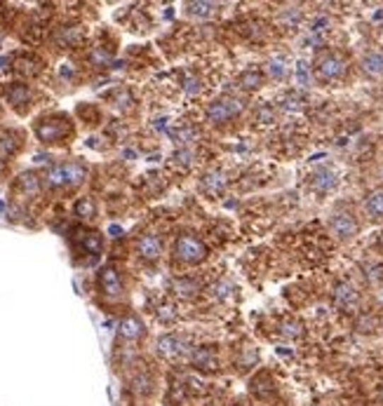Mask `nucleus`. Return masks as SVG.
Instances as JSON below:
<instances>
[{
  "label": "nucleus",
  "mask_w": 383,
  "mask_h": 406,
  "mask_svg": "<svg viewBox=\"0 0 383 406\" xmlns=\"http://www.w3.org/2000/svg\"><path fill=\"white\" fill-rule=\"evenodd\" d=\"M135 252L144 263L153 265L163 256V240H160L156 233H142L135 242Z\"/></svg>",
  "instance_id": "nucleus-8"
},
{
  "label": "nucleus",
  "mask_w": 383,
  "mask_h": 406,
  "mask_svg": "<svg viewBox=\"0 0 383 406\" xmlns=\"http://www.w3.org/2000/svg\"><path fill=\"white\" fill-rule=\"evenodd\" d=\"M130 390L137 397H149V395H153V390H156V378H153L149 371H144V369H142V371H137L130 378Z\"/></svg>",
  "instance_id": "nucleus-13"
},
{
  "label": "nucleus",
  "mask_w": 383,
  "mask_h": 406,
  "mask_svg": "<svg viewBox=\"0 0 383 406\" xmlns=\"http://www.w3.org/2000/svg\"><path fill=\"white\" fill-rule=\"evenodd\" d=\"M313 73L320 83H338V80L345 78L348 73V62L343 59V54L338 52H322V54L315 57L313 62Z\"/></svg>",
  "instance_id": "nucleus-5"
},
{
  "label": "nucleus",
  "mask_w": 383,
  "mask_h": 406,
  "mask_svg": "<svg viewBox=\"0 0 383 406\" xmlns=\"http://www.w3.org/2000/svg\"><path fill=\"white\" fill-rule=\"evenodd\" d=\"M35 137H38L40 144L45 146H55V144H64L66 139L73 137V124L71 117L64 113H55V115H45L35 122Z\"/></svg>",
  "instance_id": "nucleus-4"
},
{
  "label": "nucleus",
  "mask_w": 383,
  "mask_h": 406,
  "mask_svg": "<svg viewBox=\"0 0 383 406\" xmlns=\"http://www.w3.org/2000/svg\"><path fill=\"white\" fill-rule=\"evenodd\" d=\"M183 352H186V341H183L181 336L169 334V336H163V338L158 341V355H160V357L176 359V357H181Z\"/></svg>",
  "instance_id": "nucleus-12"
},
{
  "label": "nucleus",
  "mask_w": 383,
  "mask_h": 406,
  "mask_svg": "<svg viewBox=\"0 0 383 406\" xmlns=\"http://www.w3.org/2000/svg\"><path fill=\"white\" fill-rule=\"evenodd\" d=\"M210 256V247L205 245V240L200 235L183 231L176 235L174 240V263L186 265V268H193V265H200L207 261Z\"/></svg>",
  "instance_id": "nucleus-2"
},
{
  "label": "nucleus",
  "mask_w": 383,
  "mask_h": 406,
  "mask_svg": "<svg viewBox=\"0 0 383 406\" xmlns=\"http://www.w3.org/2000/svg\"><path fill=\"white\" fill-rule=\"evenodd\" d=\"M146 336L144 322L137 315H125L118 327V343H139Z\"/></svg>",
  "instance_id": "nucleus-9"
},
{
  "label": "nucleus",
  "mask_w": 383,
  "mask_h": 406,
  "mask_svg": "<svg viewBox=\"0 0 383 406\" xmlns=\"http://www.w3.org/2000/svg\"><path fill=\"white\" fill-rule=\"evenodd\" d=\"M85 179H87V167L78 160H69L50 167L42 183L50 190H76L78 186H83Z\"/></svg>",
  "instance_id": "nucleus-1"
},
{
  "label": "nucleus",
  "mask_w": 383,
  "mask_h": 406,
  "mask_svg": "<svg viewBox=\"0 0 383 406\" xmlns=\"http://www.w3.org/2000/svg\"><path fill=\"white\" fill-rule=\"evenodd\" d=\"M73 214H76L80 221L97 219V202H94V197H80V200L73 204Z\"/></svg>",
  "instance_id": "nucleus-20"
},
{
  "label": "nucleus",
  "mask_w": 383,
  "mask_h": 406,
  "mask_svg": "<svg viewBox=\"0 0 383 406\" xmlns=\"http://www.w3.org/2000/svg\"><path fill=\"white\" fill-rule=\"evenodd\" d=\"M17 71L24 73V76H35V73L40 71V62H38V59L26 57V59H21V62L17 64Z\"/></svg>",
  "instance_id": "nucleus-25"
},
{
  "label": "nucleus",
  "mask_w": 383,
  "mask_h": 406,
  "mask_svg": "<svg viewBox=\"0 0 383 406\" xmlns=\"http://www.w3.org/2000/svg\"><path fill=\"white\" fill-rule=\"evenodd\" d=\"M329 231L334 233L341 242H348L360 233V224H358V219H355V214H353V211L336 209L329 216Z\"/></svg>",
  "instance_id": "nucleus-7"
},
{
  "label": "nucleus",
  "mask_w": 383,
  "mask_h": 406,
  "mask_svg": "<svg viewBox=\"0 0 383 406\" xmlns=\"http://www.w3.org/2000/svg\"><path fill=\"white\" fill-rule=\"evenodd\" d=\"M5 99L17 113H26L31 106V87L26 83H10L5 87Z\"/></svg>",
  "instance_id": "nucleus-10"
},
{
  "label": "nucleus",
  "mask_w": 383,
  "mask_h": 406,
  "mask_svg": "<svg viewBox=\"0 0 383 406\" xmlns=\"http://www.w3.org/2000/svg\"><path fill=\"white\" fill-rule=\"evenodd\" d=\"M97 289L101 294V298H106L108 303H118V301L125 298V284H122V277L120 272L113 263L104 265L97 275Z\"/></svg>",
  "instance_id": "nucleus-6"
},
{
  "label": "nucleus",
  "mask_w": 383,
  "mask_h": 406,
  "mask_svg": "<svg viewBox=\"0 0 383 406\" xmlns=\"http://www.w3.org/2000/svg\"><path fill=\"white\" fill-rule=\"evenodd\" d=\"M365 211L367 216H372L374 221L383 219V190H372V193L365 197Z\"/></svg>",
  "instance_id": "nucleus-19"
},
{
  "label": "nucleus",
  "mask_w": 383,
  "mask_h": 406,
  "mask_svg": "<svg viewBox=\"0 0 383 406\" xmlns=\"http://www.w3.org/2000/svg\"><path fill=\"white\" fill-rule=\"evenodd\" d=\"M14 190L26 197V200H31V197H35L42 190V179L35 172H24L17 179V183H14Z\"/></svg>",
  "instance_id": "nucleus-11"
},
{
  "label": "nucleus",
  "mask_w": 383,
  "mask_h": 406,
  "mask_svg": "<svg viewBox=\"0 0 383 406\" xmlns=\"http://www.w3.org/2000/svg\"><path fill=\"white\" fill-rule=\"evenodd\" d=\"M313 186L318 188V190H331L336 186V174L331 172V169H318V172L313 174Z\"/></svg>",
  "instance_id": "nucleus-22"
},
{
  "label": "nucleus",
  "mask_w": 383,
  "mask_h": 406,
  "mask_svg": "<svg viewBox=\"0 0 383 406\" xmlns=\"http://www.w3.org/2000/svg\"><path fill=\"white\" fill-rule=\"evenodd\" d=\"M186 10H188V14H193V17H210V14L217 10V5L215 3H188Z\"/></svg>",
  "instance_id": "nucleus-24"
},
{
  "label": "nucleus",
  "mask_w": 383,
  "mask_h": 406,
  "mask_svg": "<svg viewBox=\"0 0 383 406\" xmlns=\"http://www.w3.org/2000/svg\"><path fill=\"white\" fill-rule=\"evenodd\" d=\"M263 83H266V78H263V73L259 69H247L242 71L238 76V87L242 92H256L261 90Z\"/></svg>",
  "instance_id": "nucleus-16"
},
{
  "label": "nucleus",
  "mask_w": 383,
  "mask_h": 406,
  "mask_svg": "<svg viewBox=\"0 0 383 406\" xmlns=\"http://www.w3.org/2000/svg\"><path fill=\"white\" fill-rule=\"evenodd\" d=\"M80 247H83V252L97 256V254H101V249H104V240H101L99 233L90 231V233H83V238H80Z\"/></svg>",
  "instance_id": "nucleus-21"
},
{
  "label": "nucleus",
  "mask_w": 383,
  "mask_h": 406,
  "mask_svg": "<svg viewBox=\"0 0 383 406\" xmlns=\"http://www.w3.org/2000/svg\"><path fill=\"white\" fill-rule=\"evenodd\" d=\"M358 301H360V294L355 291V286H353L350 282L336 284V289H334V303H336L338 308L350 310V308L358 306Z\"/></svg>",
  "instance_id": "nucleus-14"
},
{
  "label": "nucleus",
  "mask_w": 383,
  "mask_h": 406,
  "mask_svg": "<svg viewBox=\"0 0 383 406\" xmlns=\"http://www.w3.org/2000/svg\"><path fill=\"white\" fill-rule=\"evenodd\" d=\"M85 38V28L83 26H78V24H71V26H62L57 31V42L59 45H64V47H73V45H78L80 40Z\"/></svg>",
  "instance_id": "nucleus-17"
},
{
  "label": "nucleus",
  "mask_w": 383,
  "mask_h": 406,
  "mask_svg": "<svg viewBox=\"0 0 383 406\" xmlns=\"http://www.w3.org/2000/svg\"><path fill=\"white\" fill-rule=\"evenodd\" d=\"M108 59H110V54H108V52H104V50H94L92 54H90V62L94 66H106Z\"/></svg>",
  "instance_id": "nucleus-26"
},
{
  "label": "nucleus",
  "mask_w": 383,
  "mask_h": 406,
  "mask_svg": "<svg viewBox=\"0 0 383 406\" xmlns=\"http://www.w3.org/2000/svg\"><path fill=\"white\" fill-rule=\"evenodd\" d=\"M280 334H282L285 338H301L304 336V327L294 320H287V322L280 324Z\"/></svg>",
  "instance_id": "nucleus-23"
},
{
  "label": "nucleus",
  "mask_w": 383,
  "mask_h": 406,
  "mask_svg": "<svg viewBox=\"0 0 383 406\" xmlns=\"http://www.w3.org/2000/svg\"><path fill=\"white\" fill-rule=\"evenodd\" d=\"M362 71L372 78H383V52H367L362 57Z\"/></svg>",
  "instance_id": "nucleus-18"
},
{
  "label": "nucleus",
  "mask_w": 383,
  "mask_h": 406,
  "mask_svg": "<svg viewBox=\"0 0 383 406\" xmlns=\"http://www.w3.org/2000/svg\"><path fill=\"white\" fill-rule=\"evenodd\" d=\"M193 366L198 369V371H215V369L219 366V359H217V352L215 348H210V345H205V348L195 350L193 352Z\"/></svg>",
  "instance_id": "nucleus-15"
},
{
  "label": "nucleus",
  "mask_w": 383,
  "mask_h": 406,
  "mask_svg": "<svg viewBox=\"0 0 383 406\" xmlns=\"http://www.w3.org/2000/svg\"><path fill=\"white\" fill-rule=\"evenodd\" d=\"M242 113H245V99L235 97V94H221V97L207 103L205 120L215 124V127H226V124L238 120Z\"/></svg>",
  "instance_id": "nucleus-3"
}]
</instances>
